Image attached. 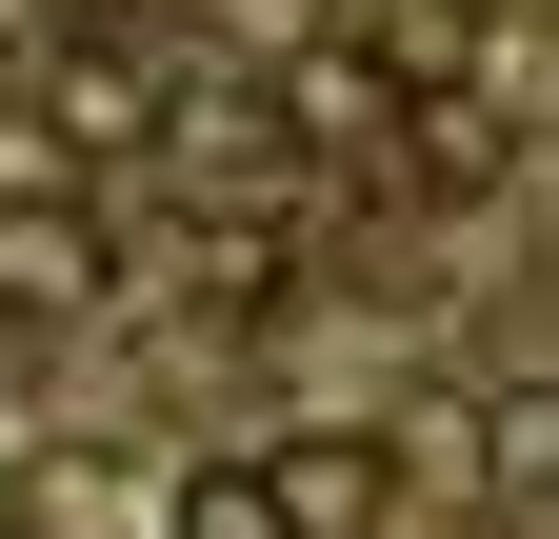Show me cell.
<instances>
[{"mask_svg": "<svg viewBox=\"0 0 559 539\" xmlns=\"http://www.w3.org/2000/svg\"><path fill=\"white\" fill-rule=\"evenodd\" d=\"M160 160H180V180H221V200H260L280 160H300V120H280L260 81H180V100H160Z\"/></svg>", "mask_w": 559, "mask_h": 539, "instance_id": "cell-1", "label": "cell"}, {"mask_svg": "<svg viewBox=\"0 0 559 539\" xmlns=\"http://www.w3.org/2000/svg\"><path fill=\"white\" fill-rule=\"evenodd\" d=\"M0 300H100V220H81V200H0Z\"/></svg>", "mask_w": 559, "mask_h": 539, "instance_id": "cell-2", "label": "cell"}, {"mask_svg": "<svg viewBox=\"0 0 559 539\" xmlns=\"http://www.w3.org/2000/svg\"><path fill=\"white\" fill-rule=\"evenodd\" d=\"M280 480V539H360L380 519V440H300V459H260Z\"/></svg>", "mask_w": 559, "mask_h": 539, "instance_id": "cell-3", "label": "cell"}, {"mask_svg": "<svg viewBox=\"0 0 559 539\" xmlns=\"http://www.w3.org/2000/svg\"><path fill=\"white\" fill-rule=\"evenodd\" d=\"M360 40H380V60H360L380 100H400V81H479V21H460V0H360Z\"/></svg>", "mask_w": 559, "mask_h": 539, "instance_id": "cell-4", "label": "cell"}, {"mask_svg": "<svg viewBox=\"0 0 559 539\" xmlns=\"http://www.w3.org/2000/svg\"><path fill=\"white\" fill-rule=\"evenodd\" d=\"M180 539H280V480L260 459H180Z\"/></svg>", "mask_w": 559, "mask_h": 539, "instance_id": "cell-5", "label": "cell"}]
</instances>
